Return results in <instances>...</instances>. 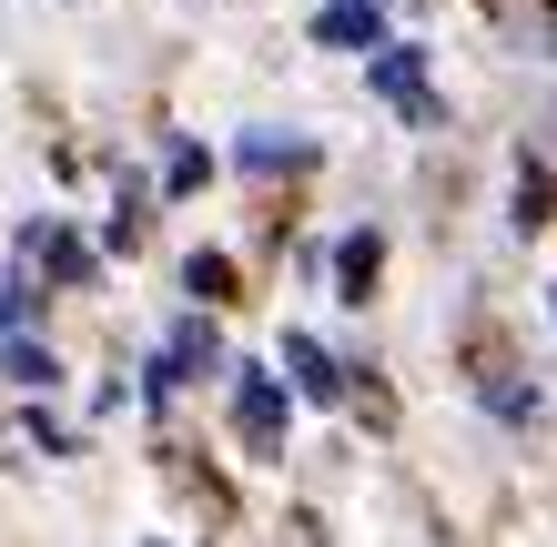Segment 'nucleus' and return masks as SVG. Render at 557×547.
Segmentation results:
<instances>
[{
    "label": "nucleus",
    "mask_w": 557,
    "mask_h": 547,
    "mask_svg": "<svg viewBox=\"0 0 557 547\" xmlns=\"http://www.w3.org/2000/svg\"><path fill=\"white\" fill-rule=\"evenodd\" d=\"M11 375H21V385H51L61 365H51V345H11Z\"/></svg>",
    "instance_id": "6e6552de"
},
{
    "label": "nucleus",
    "mask_w": 557,
    "mask_h": 547,
    "mask_svg": "<svg viewBox=\"0 0 557 547\" xmlns=\"http://www.w3.org/2000/svg\"><path fill=\"white\" fill-rule=\"evenodd\" d=\"M517 223H547V173H517Z\"/></svg>",
    "instance_id": "1a4fd4ad"
},
{
    "label": "nucleus",
    "mask_w": 557,
    "mask_h": 547,
    "mask_svg": "<svg viewBox=\"0 0 557 547\" xmlns=\"http://www.w3.org/2000/svg\"><path fill=\"white\" fill-rule=\"evenodd\" d=\"M203 365H213V335H203V325H183V335H173V356H162V375H152V385H183V375H203Z\"/></svg>",
    "instance_id": "39448f33"
},
{
    "label": "nucleus",
    "mask_w": 557,
    "mask_h": 547,
    "mask_svg": "<svg viewBox=\"0 0 557 547\" xmlns=\"http://www.w3.org/2000/svg\"><path fill=\"white\" fill-rule=\"evenodd\" d=\"M375 264H385V244H375V234H355V244L335 253V274H345V295H355V304H366V284H375Z\"/></svg>",
    "instance_id": "423d86ee"
},
{
    "label": "nucleus",
    "mask_w": 557,
    "mask_h": 547,
    "mask_svg": "<svg viewBox=\"0 0 557 547\" xmlns=\"http://www.w3.org/2000/svg\"><path fill=\"white\" fill-rule=\"evenodd\" d=\"M284 365H294V385H305V396H345V375H335V356H324L314 335H284Z\"/></svg>",
    "instance_id": "f03ea898"
},
{
    "label": "nucleus",
    "mask_w": 557,
    "mask_h": 547,
    "mask_svg": "<svg viewBox=\"0 0 557 547\" xmlns=\"http://www.w3.org/2000/svg\"><path fill=\"white\" fill-rule=\"evenodd\" d=\"M21 325V284H0V335H11Z\"/></svg>",
    "instance_id": "9d476101"
},
{
    "label": "nucleus",
    "mask_w": 557,
    "mask_h": 547,
    "mask_svg": "<svg viewBox=\"0 0 557 547\" xmlns=\"http://www.w3.org/2000/svg\"><path fill=\"white\" fill-rule=\"evenodd\" d=\"M183 284H193L203 304H223V295H234V264H223V253H193V264H183Z\"/></svg>",
    "instance_id": "0eeeda50"
},
{
    "label": "nucleus",
    "mask_w": 557,
    "mask_h": 547,
    "mask_svg": "<svg viewBox=\"0 0 557 547\" xmlns=\"http://www.w3.org/2000/svg\"><path fill=\"white\" fill-rule=\"evenodd\" d=\"M375 82L396 91L406 112H425V91H416V41H385V51H375Z\"/></svg>",
    "instance_id": "20e7f679"
},
{
    "label": "nucleus",
    "mask_w": 557,
    "mask_h": 547,
    "mask_svg": "<svg viewBox=\"0 0 557 547\" xmlns=\"http://www.w3.org/2000/svg\"><path fill=\"white\" fill-rule=\"evenodd\" d=\"M234 426H244V446H274V436H284V385H274V375L244 365V385H234Z\"/></svg>",
    "instance_id": "f257e3e1"
},
{
    "label": "nucleus",
    "mask_w": 557,
    "mask_h": 547,
    "mask_svg": "<svg viewBox=\"0 0 557 547\" xmlns=\"http://www.w3.org/2000/svg\"><path fill=\"white\" fill-rule=\"evenodd\" d=\"M314 41H335V51L366 41V51H385V41H375V0H345V11H324V21H314Z\"/></svg>",
    "instance_id": "7ed1b4c3"
}]
</instances>
